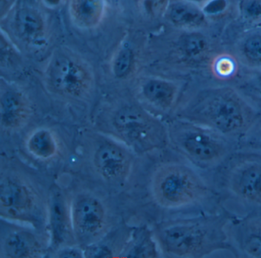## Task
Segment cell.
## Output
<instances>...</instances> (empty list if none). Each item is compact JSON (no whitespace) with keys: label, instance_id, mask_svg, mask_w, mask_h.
Here are the masks:
<instances>
[{"label":"cell","instance_id":"obj_1","mask_svg":"<svg viewBox=\"0 0 261 258\" xmlns=\"http://www.w3.org/2000/svg\"><path fill=\"white\" fill-rule=\"evenodd\" d=\"M172 118L205 126L240 145L261 121V111L233 84L205 81L187 84Z\"/></svg>","mask_w":261,"mask_h":258},{"label":"cell","instance_id":"obj_2","mask_svg":"<svg viewBox=\"0 0 261 258\" xmlns=\"http://www.w3.org/2000/svg\"><path fill=\"white\" fill-rule=\"evenodd\" d=\"M171 152L149 174L148 192L154 205L173 216L222 210L211 175Z\"/></svg>","mask_w":261,"mask_h":258},{"label":"cell","instance_id":"obj_3","mask_svg":"<svg viewBox=\"0 0 261 258\" xmlns=\"http://www.w3.org/2000/svg\"><path fill=\"white\" fill-rule=\"evenodd\" d=\"M233 218L222 209L161 220L152 227L161 256L202 258L224 250L236 256L230 235Z\"/></svg>","mask_w":261,"mask_h":258},{"label":"cell","instance_id":"obj_4","mask_svg":"<svg viewBox=\"0 0 261 258\" xmlns=\"http://www.w3.org/2000/svg\"><path fill=\"white\" fill-rule=\"evenodd\" d=\"M211 176L221 209L233 218L261 214V151L238 148Z\"/></svg>","mask_w":261,"mask_h":258},{"label":"cell","instance_id":"obj_5","mask_svg":"<svg viewBox=\"0 0 261 258\" xmlns=\"http://www.w3.org/2000/svg\"><path fill=\"white\" fill-rule=\"evenodd\" d=\"M97 120V131L124 143L140 157L169 150L167 121L136 99L114 104L101 112Z\"/></svg>","mask_w":261,"mask_h":258},{"label":"cell","instance_id":"obj_6","mask_svg":"<svg viewBox=\"0 0 261 258\" xmlns=\"http://www.w3.org/2000/svg\"><path fill=\"white\" fill-rule=\"evenodd\" d=\"M48 189L30 168L3 160L0 170V217L12 222L47 229Z\"/></svg>","mask_w":261,"mask_h":258},{"label":"cell","instance_id":"obj_7","mask_svg":"<svg viewBox=\"0 0 261 258\" xmlns=\"http://www.w3.org/2000/svg\"><path fill=\"white\" fill-rule=\"evenodd\" d=\"M82 156L93 180L114 192L123 191L132 183L141 157L124 143L100 131L86 137Z\"/></svg>","mask_w":261,"mask_h":258},{"label":"cell","instance_id":"obj_8","mask_svg":"<svg viewBox=\"0 0 261 258\" xmlns=\"http://www.w3.org/2000/svg\"><path fill=\"white\" fill-rule=\"evenodd\" d=\"M167 124L169 150L209 175L239 148L234 140L187 120L171 118Z\"/></svg>","mask_w":261,"mask_h":258},{"label":"cell","instance_id":"obj_9","mask_svg":"<svg viewBox=\"0 0 261 258\" xmlns=\"http://www.w3.org/2000/svg\"><path fill=\"white\" fill-rule=\"evenodd\" d=\"M103 190L88 183L68 189L74 242L84 250L103 241L117 227L115 209Z\"/></svg>","mask_w":261,"mask_h":258},{"label":"cell","instance_id":"obj_10","mask_svg":"<svg viewBox=\"0 0 261 258\" xmlns=\"http://www.w3.org/2000/svg\"><path fill=\"white\" fill-rule=\"evenodd\" d=\"M45 75L48 91L65 101L86 103L94 94L95 79L91 68L71 51H57L49 61Z\"/></svg>","mask_w":261,"mask_h":258},{"label":"cell","instance_id":"obj_11","mask_svg":"<svg viewBox=\"0 0 261 258\" xmlns=\"http://www.w3.org/2000/svg\"><path fill=\"white\" fill-rule=\"evenodd\" d=\"M51 238L47 229L1 219L0 257L48 256Z\"/></svg>","mask_w":261,"mask_h":258},{"label":"cell","instance_id":"obj_12","mask_svg":"<svg viewBox=\"0 0 261 258\" xmlns=\"http://www.w3.org/2000/svg\"><path fill=\"white\" fill-rule=\"evenodd\" d=\"M187 84L166 78H149L139 85L135 99L152 114L167 121L175 114Z\"/></svg>","mask_w":261,"mask_h":258},{"label":"cell","instance_id":"obj_13","mask_svg":"<svg viewBox=\"0 0 261 258\" xmlns=\"http://www.w3.org/2000/svg\"><path fill=\"white\" fill-rule=\"evenodd\" d=\"M47 228L51 238L48 256L62 247L77 246L71 227L68 191L59 183L49 186Z\"/></svg>","mask_w":261,"mask_h":258},{"label":"cell","instance_id":"obj_14","mask_svg":"<svg viewBox=\"0 0 261 258\" xmlns=\"http://www.w3.org/2000/svg\"><path fill=\"white\" fill-rule=\"evenodd\" d=\"M34 107L30 96L12 85H1L0 124L2 132L15 134L25 129L33 117Z\"/></svg>","mask_w":261,"mask_h":258},{"label":"cell","instance_id":"obj_15","mask_svg":"<svg viewBox=\"0 0 261 258\" xmlns=\"http://www.w3.org/2000/svg\"><path fill=\"white\" fill-rule=\"evenodd\" d=\"M22 149L27 158L44 167L56 166L67 157L63 140L48 126L32 130L22 140Z\"/></svg>","mask_w":261,"mask_h":258},{"label":"cell","instance_id":"obj_16","mask_svg":"<svg viewBox=\"0 0 261 258\" xmlns=\"http://www.w3.org/2000/svg\"><path fill=\"white\" fill-rule=\"evenodd\" d=\"M236 256L261 258V217L258 215L233 218L230 224Z\"/></svg>","mask_w":261,"mask_h":258},{"label":"cell","instance_id":"obj_17","mask_svg":"<svg viewBox=\"0 0 261 258\" xmlns=\"http://www.w3.org/2000/svg\"><path fill=\"white\" fill-rule=\"evenodd\" d=\"M13 27L18 39L27 45H39L45 39V20L35 9L22 7L18 10L13 18Z\"/></svg>","mask_w":261,"mask_h":258},{"label":"cell","instance_id":"obj_18","mask_svg":"<svg viewBox=\"0 0 261 258\" xmlns=\"http://www.w3.org/2000/svg\"><path fill=\"white\" fill-rule=\"evenodd\" d=\"M169 22L185 32L202 31L207 27L206 13L196 4L179 0L172 3L167 11Z\"/></svg>","mask_w":261,"mask_h":258},{"label":"cell","instance_id":"obj_19","mask_svg":"<svg viewBox=\"0 0 261 258\" xmlns=\"http://www.w3.org/2000/svg\"><path fill=\"white\" fill-rule=\"evenodd\" d=\"M230 53L241 68L261 69V30L247 32L238 38Z\"/></svg>","mask_w":261,"mask_h":258},{"label":"cell","instance_id":"obj_20","mask_svg":"<svg viewBox=\"0 0 261 258\" xmlns=\"http://www.w3.org/2000/svg\"><path fill=\"white\" fill-rule=\"evenodd\" d=\"M120 257H161L152 228L144 227L132 230Z\"/></svg>","mask_w":261,"mask_h":258},{"label":"cell","instance_id":"obj_21","mask_svg":"<svg viewBox=\"0 0 261 258\" xmlns=\"http://www.w3.org/2000/svg\"><path fill=\"white\" fill-rule=\"evenodd\" d=\"M70 15L80 28H95L101 22L105 13V0H71Z\"/></svg>","mask_w":261,"mask_h":258},{"label":"cell","instance_id":"obj_22","mask_svg":"<svg viewBox=\"0 0 261 258\" xmlns=\"http://www.w3.org/2000/svg\"><path fill=\"white\" fill-rule=\"evenodd\" d=\"M231 84L261 111V69H245L241 67Z\"/></svg>","mask_w":261,"mask_h":258},{"label":"cell","instance_id":"obj_23","mask_svg":"<svg viewBox=\"0 0 261 258\" xmlns=\"http://www.w3.org/2000/svg\"><path fill=\"white\" fill-rule=\"evenodd\" d=\"M135 66V55L129 47L123 46L116 53L111 63L113 75L117 79H125L130 75Z\"/></svg>","mask_w":261,"mask_h":258},{"label":"cell","instance_id":"obj_24","mask_svg":"<svg viewBox=\"0 0 261 258\" xmlns=\"http://www.w3.org/2000/svg\"><path fill=\"white\" fill-rule=\"evenodd\" d=\"M239 148L261 151V121L251 134L240 143Z\"/></svg>","mask_w":261,"mask_h":258},{"label":"cell","instance_id":"obj_25","mask_svg":"<svg viewBox=\"0 0 261 258\" xmlns=\"http://www.w3.org/2000/svg\"><path fill=\"white\" fill-rule=\"evenodd\" d=\"M53 257H85V250L79 246H68L50 253Z\"/></svg>","mask_w":261,"mask_h":258},{"label":"cell","instance_id":"obj_26","mask_svg":"<svg viewBox=\"0 0 261 258\" xmlns=\"http://www.w3.org/2000/svg\"><path fill=\"white\" fill-rule=\"evenodd\" d=\"M44 4L50 8H56L58 6L60 5L62 0H42Z\"/></svg>","mask_w":261,"mask_h":258},{"label":"cell","instance_id":"obj_27","mask_svg":"<svg viewBox=\"0 0 261 258\" xmlns=\"http://www.w3.org/2000/svg\"><path fill=\"white\" fill-rule=\"evenodd\" d=\"M185 1H187V2L189 3H192V4H199L207 3L208 0H185Z\"/></svg>","mask_w":261,"mask_h":258},{"label":"cell","instance_id":"obj_28","mask_svg":"<svg viewBox=\"0 0 261 258\" xmlns=\"http://www.w3.org/2000/svg\"><path fill=\"white\" fill-rule=\"evenodd\" d=\"M259 215V216L261 217V214H259V215Z\"/></svg>","mask_w":261,"mask_h":258}]
</instances>
